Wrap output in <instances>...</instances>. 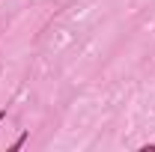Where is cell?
<instances>
[{
  "label": "cell",
  "instance_id": "cell-1",
  "mask_svg": "<svg viewBox=\"0 0 155 152\" xmlns=\"http://www.w3.org/2000/svg\"><path fill=\"white\" fill-rule=\"evenodd\" d=\"M27 137H30V134L24 131V134H18V140H15V143H12V149H21V146H24V143H27Z\"/></svg>",
  "mask_w": 155,
  "mask_h": 152
},
{
  "label": "cell",
  "instance_id": "cell-2",
  "mask_svg": "<svg viewBox=\"0 0 155 152\" xmlns=\"http://www.w3.org/2000/svg\"><path fill=\"white\" fill-rule=\"evenodd\" d=\"M3 116H6V111H0V122H3Z\"/></svg>",
  "mask_w": 155,
  "mask_h": 152
}]
</instances>
